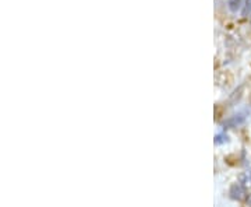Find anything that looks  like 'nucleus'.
<instances>
[{"instance_id":"f257e3e1","label":"nucleus","mask_w":251,"mask_h":207,"mask_svg":"<svg viewBox=\"0 0 251 207\" xmlns=\"http://www.w3.org/2000/svg\"><path fill=\"white\" fill-rule=\"evenodd\" d=\"M229 195H230V199H233L236 202L247 200V192L242 183H233L229 189Z\"/></svg>"},{"instance_id":"f03ea898","label":"nucleus","mask_w":251,"mask_h":207,"mask_svg":"<svg viewBox=\"0 0 251 207\" xmlns=\"http://www.w3.org/2000/svg\"><path fill=\"white\" fill-rule=\"evenodd\" d=\"M247 119V117H246V114H243V112H240V114H237V115H234V117H232L229 120H226L225 122V126L227 125V126L230 127H236L239 126V125H242L243 122Z\"/></svg>"},{"instance_id":"423d86ee","label":"nucleus","mask_w":251,"mask_h":207,"mask_svg":"<svg viewBox=\"0 0 251 207\" xmlns=\"http://www.w3.org/2000/svg\"><path fill=\"white\" fill-rule=\"evenodd\" d=\"M226 140H227V136H225V135H218L215 137V143L216 144L224 143V142H226Z\"/></svg>"},{"instance_id":"7ed1b4c3","label":"nucleus","mask_w":251,"mask_h":207,"mask_svg":"<svg viewBox=\"0 0 251 207\" xmlns=\"http://www.w3.org/2000/svg\"><path fill=\"white\" fill-rule=\"evenodd\" d=\"M243 3H244V0H227V7L232 13H237L242 10Z\"/></svg>"},{"instance_id":"39448f33","label":"nucleus","mask_w":251,"mask_h":207,"mask_svg":"<svg viewBox=\"0 0 251 207\" xmlns=\"http://www.w3.org/2000/svg\"><path fill=\"white\" fill-rule=\"evenodd\" d=\"M251 13V0H244L242 7V16L243 17H247Z\"/></svg>"},{"instance_id":"20e7f679","label":"nucleus","mask_w":251,"mask_h":207,"mask_svg":"<svg viewBox=\"0 0 251 207\" xmlns=\"http://www.w3.org/2000/svg\"><path fill=\"white\" fill-rule=\"evenodd\" d=\"M240 183L246 189H250L251 188V171L243 172L242 177H240Z\"/></svg>"},{"instance_id":"0eeeda50","label":"nucleus","mask_w":251,"mask_h":207,"mask_svg":"<svg viewBox=\"0 0 251 207\" xmlns=\"http://www.w3.org/2000/svg\"><path fill=\"white\" fill-rule=\"evenodd\" d=\"M246 202H247V203H249V205H250V206H251V196H249V198H247V200H246Z\"/></svg>"}]
</instances>
